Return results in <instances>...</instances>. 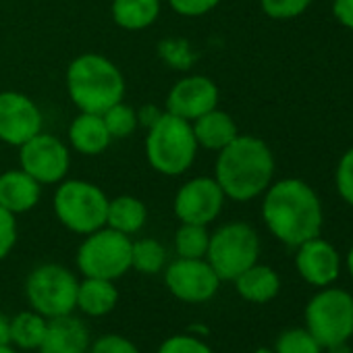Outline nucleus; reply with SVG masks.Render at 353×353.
<instances>
[{
    "label": "nucleus",
    "mask_w": 353,
    "mask_h": 353,
    "mask_svg": "<svg viewBox=\"0 0 353 353\" xmlns=\"http://www.w3.org/2000/svg\"><path fill=\"white\" fill-rule=\"evenodd\" d=\"M174 13L183 17H200L212 11L221 0H168Z\"/></svg>",
    "instance_id": "obj_35"
},
{
    "label": "nucleus",
    "mask_w": 353,
    "mask_h": 353,
    "mask_svg": "<svg viewBox=\"0 0 353 353\" xmlns=\"http://www.w3.org/2000/svg\"><path fill=\"white\" fill-rule=\"evenodd\" d=\"M0 353H21V351L13 345H0Z\"/></svg>",
    "instance_id": "obj_41"
},
{
    "label": "nucleus",
    "mask_w": 353,
    "mask_h": 353,
    "mask_svg": "<svg viewBox=\"0 0 353 353\" xmlns=\"http://www.w3.org/2000/svg\"><path fill=\"white\" fill-rule=\"evenodd\" d=\"M88 353H139L137 345L123 334H102L92 341Z\"/></svg>",
    "instance_id": "obj_32"
},
{
    "label": "nucleus",
    "mask_w": 353,
    "mask_h": 353,
    "mask_svg": "<svg viewBox=\"0 0 353 353\" xmlns=\"http://www.w3.org/2000/svg\"><path fill=\"white\" fill-rule=\"evenodd\" d=\"M192 129H194L198 145L206 150H214V152H221L239 135L233 117L219 108H212L210 112L196 119Z\"/></svg>",
    "instance_id": "obj_18"
},
{
    "label": "nucleus",
    "mask_w": 353,
    "mask_h": 353,
    "mask_svg": "<svg viewBox=\"0 0 353 353\" xmlns=\"http://www.w3.org/2000/svg\"><path fill=\"white\" fill-rule=\"evenodd\" d=\"M160 54L164 57V61L176 69H188L194 61V57L188 50V44L183 42H162L160 44Z\"/></svg>",
    "instance_id": "obj_34"
},
{
    "label": "nucleus",
    "mask_w": 353,
    "mask_h": 353,
    "mask_svg": "<svg viewBox=\"0 0 353 353\" xmlns=\"http://www.w3.org/2000/svg\"><path fill=\"white\" fill-rule=\"evenodd\" d=\"M102 119L110 137H129L137 127V112L131 106L123 104V100L104 110Z\"/></svg>",
    "instance_id": "obj_27"
},
{
    "label": "nucleus",
    "mask_w": 353,
    "mask_h": 353,
    "mask_svg": "<svg viewBox=\"0 0 353 353\" xmlns=\"http://www.w3.org/2000/svg\"><path fill=\"white\" fill-rule=\"evenodd\" d=\"M221 279L206 258H176L164 270L166 289L185 303H206L221 287Z\"/></svg>",
    "instance_id": "obj_10"
},
{
    "label": "nucleus",
    "mask_w": 353,
    "mask_h": 353,
    "mask_svg": "<svg viewBox=\"0 0 353 353\" xmlns=\"http://www.w3.org/2000/svg\"><path fill=\"white\" fill-rule=\"evenodd\" d=\"M210 243V233L204 225H190L183 223L181 229L174 235V250L179 258H206Z\"/></svg>",
    "instance_id": "obj_26"
},
{
    "label": "nucleus",
    "mask_w": 353,
    "mask_h": 353,
    "mask_svg": "<svg viewBox=\"0 0 353 353\" xmlns=\"http://www.w3.org/2000/svg\"><path fill=\"white\" fill-rule=\"evenodd\" d=\"M156 353H214V351L204 339L188 332V334H172L164 339Z\"/></svg>",
    "instance_id": "obj_30"
},
{
    "label": "nucleus",
    "mask_w": 353,
    "mask_h": 353,
    "mask_svg": "<svg viewBox=\"0 0 353 353\" xmlns=\"http://www.w3.org/2000/svg\"><path fill=\"white\" fill-rule=\"evenodd\" d=\"M0 345H11V318L0 312Z\"/></svg>",
    "instance_id": "obj_38"
},
{
    "label": "nucleus",
    "mask_w": 353,
    "mask_h": 353,
    "mask_svg": "<svg viewBox=\"0 0 353 353\" xmlns=\"http://www.w3.org/2000/svg\"><path fill=\"white\" fill-rule=\"evenodd\" d=\"M69 139L77 152L85 156H98L108 148L112 137L104 125L102 114L81 112L69 127Z\"/></svg>",
    "instance_id": "obj_21"
},
{
    "label": "nucleus",
    "mask_w": 353,
    "mask_h": 353,
    "mask_svg": "<svg viewBox=\"0 0 353 353\" xmlns=\"http://www.w3.org/2000/svg\"><path fill=\"white\" fill-rule=\"evenodd\" d=\"M219 104V88L212 79L204 75H190L181 81H176L166 98V112L196 121L202 114L210 112Z\"/></svg>",
    "instance_id": "obj_14"
},
{
    "label": "nucleus",
    "mask_w": 353,
    "mask_h": 353,
    "mask_svg": "<svg viewBox=\"0 0 353 353\" xmlns=\"http://www.w3.org/2000/svg\"><path fill=\"white\" fill-rule=\"evenodd\" d=\"M77 276L61 264H42L26 281V297L44 318L67 316L77 310Z\"/></svg>",
    "instance_id": "obj_8"
},
{
    "label": "nucleus",
    "mask_w": 353,
    "mask_h": 353,
    "mask_svg": "<svg viewBox=\"0 0 353 353\" xmlns=\"http://www.w3.org/2000/svg\"><path fill=\"white\" fill-rule=\"evenodd\" d=\"M40 202V183L21 170H7L0 174V206L13 214L32 210Z\"/></svg>",
    "instance_id": "obj_17"
},
{
    "label": "nucleus",
    "mask_w": 353,
    "mask_h": 353,
    "mask_svg": "<svg viewBox=\"0 0 353 353\" xmlns=\"http://www.w3.org/2000/svg\"><path fill=\"white\" fill-rule=\"evenodd\" d=\"M314 0H260V7L264 15L276 21H289L303 15Z\"/></svg>",
    "instance_id": "obj_29"
},
{
    "label": "nucleus",
    "mask_w": 353,
    "mask_h": 353,
    "mask_svg": "<svg viewBox=\"0 0 353 353\" xmlns=\"http://www.w3.org/2000/svg\"><path fill=\"white\" fill-rule=\"evenodd\" d=\"M67 90L81 112L102 114L123 100L125 79L108 59L100 54H81L69 65Z\"/></svg>",
    "instance_id": "obj_3"
},
{
    "label": "nucleus",
    "mask_w": 353,
    "mask_h": 353,
    "mask_svg": "<svg viewBox=\"0 0 353 353\" xmlns=\"http://www.w3.org/2000/svg\"><path fill=\"white\" fill-rule=\"evenodd\" d=\"M162 117V112L156 108V106H143L139 112H137V121H141V125H145L148 129Z\"/></svg>",
    "instance_id": "obj_37"
},
{
    "label": "nucleus",
    "mask_w": 353,
    "mask_h": 353,
    "mask_svg": "<svg viewBox=\"0 0 353 353\" xmlns=\"http://www.w3.org/2000/svg\"><path fill=\"white\" fill-rule=\"evenodd\" d=\"M48 318L34 312L32 307L19 312L11 318V345L19 351H34L40 349L44 334H46Z\"/></svg>",
    "instance_id": "obj_24"
},
{
    "label": "nucleus",
    "mask_w": 353,
    "mask_h": 353,
    "mask_svg": "<svg viewBox=\"0 0 353 353\" xmlns=\"http://www.w3.org/2000/svg\"><path fill=\"white\" fill-rule=\"evenodd\" d=\"M254 353H274L272 349H268V347H260V349H256Z\"/></svg>",
    "instance_id": "obj_42"
},
{
    "label": "nucleus",
    "mask_w": 353,
    "mask_h": 353,
    "mask_svg": "<svg viewBox=\"0 0 353 353\" xmlns=\"http://www.w3.org/2000/svg\"><path fill=\"white\" fill-rule=\"evenodd\" d=\"M332 15L343 28L353 32V0H332Z\"/></svg>",
    "instance_id": "obj_36"
},
{
    "label": "nucleus",
    "mask_w": 353,
    "mask_h": 353,
    "mask_svg": "<svg viewBox=\"0 0 353 353\" xmlns=\"http://www.w3.org/2000/svg\"><path fill=\"white\" fill-rule=\"evenodd\" d=\"M160 15V0H114L112 19L125 30H145Z\"/></svg>",
    "instance_id": "obj_23"
},
{
    "label": "nucleus",
    "mask_w": 353,
    "mask_h": 353,
    "mask_svg": "<svg viewBox=\"0 0 353 353\" xmlns=\"http://www.w3.org/2000/svg\"><path fill=\"white\" fill-rule=\"evenodd\" d=\"M131 239L110 227L85 237L77 250V268L83 276L117 281L131 270Z\"/></svg>",
    "instance_id": "obj_9"
},
{
    "label": "nucleus",
    "mask_w": 353,
    "mask_h": 353,
    "mask_svg": "<svg viewBox=\"0 0 353 353\" xmlns=\"http://www.w3.org/2000/svg\"><path fill=\"white\" fill-rule=\"evenodd\" d=\"M260 258V237L248 223H227L210 235L206 260L221 281H235Z\"/></svg>",
    "instance_id": "obj_5"
},
{
    "label": "nucleus",
    "mask_w": 353,
    "mask_h": 353,
    "mask_svg": "<svg viewBox=\"0 0 353 353\" xmlns=\"http://www.w3.org/2000/svg\"><path fill=\"white\" fill-rule=\"evenodd\" d=\"M92 345L85 322L73 314L48 318L40 353H88Z\"/></svg>",
    "instance_id": "obj_16"
},
{
    "label": "nucleus",
    "mask_w": 353,
    "mask_h": 353,
    "mask_svg": "<svg viewBox=\"0 0 353 353\" xmlns=\"http://www.w3.org/2000/svg\"><path fill=\"white\" fill-rule=\"evenodd\" d=\"M305 328L322 349L353 336V295L345 289L322 287L305 305Z\"/></svg>",
    "instance_id": "obj_7"
},
{
    "label": "nucleus",
    "mask_w": 353,
    "mask_h": 353,
    "mask_svg": "<svg viewBox=\"0 0 353 353\" xmlns=\"http://www.w3.org/2000/svg\"><path fill=\"white\" fill-rule=\"evenodd\" d=\"M17 243V219L0 206V260H5Z\"/></svg>",
    "instance_id": "obj_33"
},
{
    "label": "nucleus",
    "mask_w": 353,
    "mask_h": 353,
    "mask_svg": "<svg viewBox=\"0 0 353 353\" xmlns=\"http://www.w3.org/2000/svg\"><path fill=\"white\" fill-rule=\"evenodd\" d=\"M274 176V156L268 143L256 135H237L219 152L214 179L227 198L250 202L262 196Z\"/></svg>",
    "instance_id": "obj_2"
},
{
    "label": "nucleus",
    "mask_w": 353,
    "mask_h": 353,
    "mask_svg": "<svg viewBox=\"0 0 353 353\" xmlns=\"http://www.w3.org/2000/svg\"><path fill=\"white\" fill-rule=\"evenodd\" d=\"M166 266V250L156 239H137L131 243V268L141 274H158Z\"/></svg>",
    "instance_id": "obj_25"
},
{
    "label": "nucleus",
    "mask_w": 353,
    "mask_h": 353,
    "mask_svg": "<svg viewBox=\"0 0 353 353\" xmlns=\"http://www.w3.org/2000/svg\"><path fill=\"white\" fill-rule=\"evenodd\" d=\"M54 212L69 231L90 235L106 227L108 198L98 185L71 179L59 185L54 194Z\"/></svg>",
    "instance_id": "obj_6"
},
{
    "label": "nucleus",
    "mask_w": 353,
    "mask_h": 353,
    "mask_svg": "<svg viewBox=\"0 0 353 353\" xmlns=\"http://www.w3.org/2000/svg\"><path fill=\"white\" fill-rule=\"evenodd\" d=\"M262 219L266 229L285 245L297 248L318 237L324 223V210L314 188L301 179H281L264 192Z\"/></svg>",
    "instance_id": "obj_1"
},
{
    "label": "nucleus",
    "mask_w": 353,
    "mask_h": 353,
    "mask_svg": "<svg viewBox=\"0 0 353 353\" xmlns=\"http://www.w3.org/2000/svg\"><path fill=\"white\" fill-rule=\"evenodd\" d=\"M42 131V112L28 96L19 92L0 94V141L23 145Z\"/></svg>",
    "instance_id": "obj_13"
},
{
    "label": "nucleus",
    "mask_w": 353,
    "mask_h": 353,
    "mask_svg": "<svg viewBox=\"0 0 353 353\" xmlns=\"http://www.w3.org/2000/svg\"><path fill=\"white\" fill-rule=\"evenodd\" d=\"M119 303V289L114 281L85 276L77 287V310L90 318L108 316Z\"/></svg>",
    "instance_id": "obj_20"
},
{
    "label": "nucleus",
    "mask_w": 353,
    "mask_h": 353,
    "mask_svg": "<svg viewBox=\"0 0 353 353\" xmlns=\"http://www.w3.org/2000/svg\"><path fill=\"white\" fill-rule=\"evenodd\" d=\"M196 152L198 141L192 123L185 119H179L170 112H162V117L148 131L145 156L150 166L162 174H183L194 164Z\"/></svg>",
    "instance_id": "obj_4"
},
{
    "label": "nucleus",
    "mask_w": 353,
    "mask_h": 353,
    "mask_svg": "<svg viewBox=\"0 0 353 353\" xmlns=\"http://www.w3.org/2000/svg\"><path fill=\"white\" fill-rule=\"evenodd\" d=\"M225 192L212 176H198L188 181L174 196V214L181 223L210 225L225 206Z\"/></svg>",
    "instance_id": "obj_12"
},
{
    "label": "nucleus",
    "mask_w": 353,
    "mask_h": 353,
    "mask_svg": "<svg viewBox=\"0 0 353 353\" xmlns=\"http://www.w3.org/2000/svg\"><path fill=\"white\" fill-rule=\"evenodd\" d=\"M274 353H322V345L307 328H291L276 339Z\"/></svg>",
    "instance_id": "obj_28"
},
{
    "label": "nucleus",
    "mask_w": 353,
    "mask_h": 353,
    "mask_svg": "<svg viewBox=\"0 0 353 353\" xmlns=\"http://www.w3.org/2000/svg\"><path fill=\"white\" fill-rule=\"evenodd\" d=\"M326 351H328V353H353L347 341H345V343H336V345H330V347H326Z\"/></svg>",
    "instance_id": "obj_39"
},
{
    "label": "nucleus",
    "mask_w": 353,
    "mask_h": 353,
    "mask_svg": "<svg viewBox=\"0 0 353 353\" xmlns=\"http://www.w3.org/2000/svg\"><path fill=\"white\" fill-rule=\"evenodd\" d=\"M347 270H349V274H351V279H353V245H351L349 252H347Z\"/></svg>",
    "instance_id": "obj_40"
},
{
    "label": "nucleus",
    "mask_w": 353,
    "mask_h": 353,
    "mask_svg": "<svg viewBox=\"0 0 353 353\" xmlns=\"http://www.w3.org/2000/svg\"><path fill=\"white\" fill-rule=\"evenodd\" d=\"M334 188L341 200L353 208V148L343 152L336 170H334Z\"/></svg>",
    "instance_id": "obj_31"
},
{
    "label": "nucleus",
    "mask_w": 353,
    "mask_h": 353,
    "mask_svg": "<svg viewBox=\"0 0 353 353\" xmlns=\"http://www.w3.org/2000/svg\"><path fill=\"white\" fill-rule=\"evenodd\" d=\"M19 148L21 168L30 176H34L40 185H52L65 179L71 164V156L69 148L59 137L40 131Z\"/></svg>",
    "instance_id": "obj_11"
},
{
    "label": "nucleus",
    "mask_w": 353,
    "mask_h": 353,
    "mask_svg": "<svg viewBox=\"0 0 353 353\" xmlns=\"http://www.w3.org/2000/svg\"><path fill=\"white\" fill-rule=\"evenodd\" d=\"M148 219V208L141 200L133 196H119L114 200H108V212H106V225L119 233L133 235L141 231Z\"/></svg>",
    "instance_id": "obj_22"
},
{
    "label": "nucleus",
    "mask_w": 353,
    "mask_h": 353,
    "mask_svg": "<svg viewBox=\"0 0 353 353\" xmlns=\"http://www.w3.org/2000/svg\"><path fill=\"white\" fill-rule=\"evenodd\" d=\"M237 293L250 303H268L281 291V276L274 268L266 264H254L243 270L235 281Z\"/></svg>",
    "instance_id": "obj_19"
},
{
    "label": "nucleus",
    "mask_w": 353,
    "mask_h": 353,
    "mask_svg": "<svg viewBox=\"0 0 353 353\" xmlns=\"http://www.w3.org/2000/svg\"><path fill=\"white\" fill-rule=\"evenodd\" d=\"M295 268L299 276L314 287H328L341 274V256L336 248L318 237H312L295 248Z\"/></svg>",
    "instance_id": "obj_15"
}]
</instances>
